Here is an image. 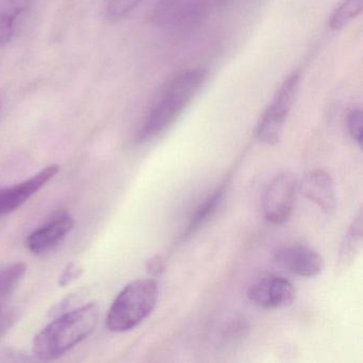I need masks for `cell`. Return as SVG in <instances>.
<instances>
[{
	"mask_svg": "<svg viewBox=\"0 0 363 363\" xmlns=\"http://www.w3.org/2000/svg\"><path fill=\"white\" fill-rule=\"evenodd\" d=\"M206 79L203 69H189L169 80L140 129L139 142L150 141L169 129L197 96Z\"/></svg>",
	"mask_w": 363,
	"mask_h": 363,
	"instance_id": "6da1fadb",
	"label": "cell"
},
{
	"mask_svg": "<svg viewBox=\"0 0 363 363\" xmlns=\"http://www.w3.org/2000/svg\"><path fill=\"white\" fill-rule=\"evenodd\" d=\"M99 322V307L89 303L46 325L33 339V352L42 360H55L92 335Z\"/></svg>",
	"mask_w": 363,
	"mask_h": 363,
	"instance_id": "7a4b0ae2",
	"label": "cell"
},
{
	"mask_svg": "<svg viewBox=\"0 0 363 363\" xmlns=\"http://www.w3.org/2000/svg\"><path fill=\"white\" fill-rule=\"evenodd\" d=\"M158 297V284L154 279H138L127 284L108 311V328L114 333L135 328L154 311Z\"/></svg>",
	"mask_w": 363,
	"mask_h": 363,
	"instance_id": "3957f363",
	"label": "cell"
},
{
	"mask_svg": "<svg viewBox=\"0 0 363 363\" xmlns=\"http://www.w3.org/2000/svg\"><path fill=\"white\" fill-rule=\"evenodd\" d=\"M301 84V74L293 73L284 80L276 93L269 109L263 114L257 135L262 143L275 145L281 140L286 116L294 106Z\"/></svg>",
	"mask_w": 363,
	"mask_h": 363,
	"instance_id": "277c9868",
	"label": "cell"
},
{
	"mask_svg": "<svg viewBox=\"0 0 363 363\" xmlns=\"http://www.w3.org/2000/svg\"><path fill=\"white\" fill-rule=\"evenodd\" d=\"M296 199V180L290 172L278 174L267 186L262 199L265 218L273 224H284L290 218Z\"/></svg>",
	"mask_w": 363,
	"mask_h": 363,
	"instance_id": "5b68a950",
	"label": "cell"
},
{
	"mask_svg": "<svg viewBox=\"0 0 363 363\" xmlns=\"http://www.w3.org/2000/svg\"><path fill=\"white\" fill-rule=\"evenodd\" d=\"M247 296L250 301L264 309H282L294 303L296 290L289 280L267 275L248 286Z\"/></svg>",
	"mask_w": 363,
	"mask_h": 363,
	"instance_id": "8992f818",
	"label": "cell"
},
{
	"mask_svg": "<svg viewBox=\"0 0 363 363\" xmlns=\"http://www.w3.org/2000/svg\"><path fill=\"white\" fill-rule=\"evenodd\" d=\"M59 169L60 167L58 164L48 165L29 179L9 188L1 189L0 190V218H4L22 207L58 174Z\"/></svg>",
	"mask_w": 363,
	"mask_h": 363,
	"instance_id": "52a82bcc",
	"label": "cell"
},
{
	"mask_svg": "<svg viewBox=\"0 0 363 363\" xmlns=\"http://www.w3.org/2000/svg\"><path fill=\"white\" fill-rule=\"evenodd\" d=\"M275 260L280 267L301 277H315L325 267L324 259L318 252L301 244L278 250Z\"/></svg>",
	"mask_w": 363,
	"mask_h": 363,
	"instance_id": "ba28073f",
	"label": "cell"
},
{
	"mask_svg": "<svg viewBox=\"0 0 363 363\" xmlns=\"http://www.w3.org/2000/svg\"><path fill=\"white\" fill-rule=\"evenodd\" d=\"M216 3L218 0H158L150 18L160 26L180 24L199 16Z\"/></svg>",
	"mask_w": 363,
	"mask_h": 363,
	"instance_id": "9c48e42d",
	"label": "cell"
},
{
	"mask_svg": "<svg viewBox=\"0 0 363 363\" xmlns=\"http://www.w3.org/2000/svg\"><path fill=\"white\" fill-rule=\"evenodd\" d=\"M75 226L69 214H61L35 229L26 239V247L35 255H43L58 246Z\"/></svg>",
	"mask_w": 363,
	"mask_h": 363,
	"instance_id": "30bf717a",
	"label": "cell"
},
{
	"mask_svg": "<svg viewBox=\"0 0 363 363\" xmlns=\"http://www.w3.org/2000/svg\"><path fill=\"white\" fill-rule=\"evenodd\" d=\"M301 190L325 213L330 214L335 211L337 203L335 184L331 176L324 169H314L308 173L301 182Z\"/></svg>",
	"mask_w": 363,
	"mask_h": 363,
	"instance_id": "8fae6325",
	"label": "cell"
},
{
	"mask_svg": "<svg viewBox=\"0 0 363 363\" xmlns=\"http://www.w3.org/2000/svg\"><path fill=\"white\" fill-rule=\"evenodd\" d=\"M38 0H0V48L7 45Z\"/></svg>",
	"mask_w": 363,
	"mask_h": 363,
	"instance_id": "7c38bea8",
	"label": "cell"
},
{
	"mask_svg": "<svg viewBox=\"0 0 363 363\" xmlns=\"http://www.w3.org/2000/svg\"><path fill=\"white\" fill-rule=\"evenodd\" d=\"M225 194V186L216 189L211 196L208 197L195 211L194 216L189 223L186 231L184 233V238L190 237L193 233L201 228L203 225L209 222L210 218L218 211V207L222 203L223 196Z\"/></svg>",
	"mask_w": 363,
	"mask_h": 363,
	"instance_id": "4fadbf2b",
	"label": "cell"
},
{
	"mask_svg": "<svg viewBox=\"0 0 363 363\" xmlns=\"http://www.w3.org/2000/svg\"><path fill=\"white\" fill-rule=\"evenodd\" d=\"M362 211H359L344 238L340 250V265L347 267L356 258L362 244Z\"/></svg>",
	"mask_w": 363,
	"mask_h": 363,
	"instance_id": "5bb4252c",
	"label": "cell"
},
{
	"mask_svg": "<svg viewBox=\"0 0 363 363\" xmlns=\"http://www.w3.org/2000/svg\"><path fill=\"white\" fill-rule=\"evenodd\" d=\"M26 272V264L22 262L13 263L0 271V307L5 306L6 301L20 286Z\"/></svg>",
	"mask_w": 363,
	"mask_h": 363,
	"instance_id": "9a60e30c",
	"label": "cell"
},
{
	"mask_svg": "<svg viewBox=\"0 0 363 363\" xmlns=\"http://www.w3.org/2000/svg\"><path fill=\"white\" fill-rule=\"evenodd\" d=\"M363 0H343L331 16L329 26L333 30H339L350 24L362 11Z\"/></svg>",
	"mask_w": 363,
	"mask_h": 363,
	"instance_id": "2e32d148",
	"label": "cell"
},
{
	"mask_svg": "<svg viewBox=\"0 0 363 363\" xmlns=\"http://www.w3.org/2000/svg\"><path fill=\"white\" fill-rule=\"evenodd\" d=\"M144 0H109L106 7V16L110 21H120L137 9Z\"/></svg>",
	"mask_w": 363,
	"mask_h": 363,
	"instance_id": "e0dca14e",
	"label": "cell"
},
{
	"mask_svg": "<svg viewBox=\"0 0 363 363\" xmlns=\"http://www.w3.org/2000/svg\"><path fill=\"white\" fill-rule=\"evenodd\" d=\"M362 110L361 109H352L347 114V118H346L348 133L359 145L362 144Z\"/></svg>",
	"mask_w": 363,
	"mask_h": 363,
	"instance_id": "ac0fdd59",
	"label": "cell"
},
{
	"mask_svg": "<svg viewBox=\"0 0 363 363\" xmlns=\"http://www.w3.org/2000/svg\"><path fill=\"white\" fill-rule=\"evenodd\" d=\"M16 316L18 313L12 308L6 307V306L0 307V337L16 322Z\"/></svg>",
	"mask_w": 363,
	"mask_h": 363,
	"instance_id": "d6986e66",
	"label": "cell"
},
{
	"mask_svg": "<svg viewBox=\"0 0 363 363\" xmlns=\"http://www.w3.org/2000/svg\"><path fill=\"white\" fill-rule=\"evenodd\" d=\"M80 275H82V269H80L79 267H76L74 263H71V264H67V267H65L63 273L61 274L60 279H59V284L62 286H67L69 282L77 279Z\"/></svg>",
	"mask_w": 363,
	"mask_h": 363,
	"instance_id": "ffe728a7",
	"label": "cell"
},
{
	"mask_svg": "<svg viewBox=\"0 0 363 363\" xmlns=\"http://www.w3.org/2000/svg\"><path fill=\"white\" fill-rule=\"evenodd\" d=\"M163 269L162 261L160 260L159 257L150 259L147 263V269L152 274L159 273Z\"/></svg>",
	"mask_w": 363,
	"mask_h": 363,
	"instance_id": "44dd1931",
	"label": "cell"
}]
</instances>
